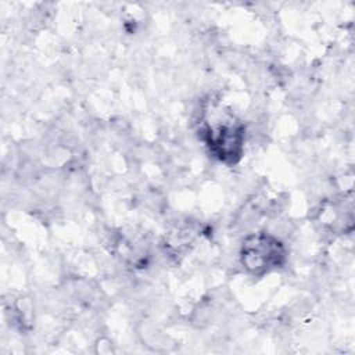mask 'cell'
Returning <instances> with one entry per match:
<instances>
[{
  "instance_id": "obj_1",
  "label": "cell",
  "mask_w": 355,
  "mask_h": 355,
  "mask_svg": "<svg viewBox=\"0 0 355 355\" xmlns=\"http://www.w3.org/2000/svg\"><path fill=\"white\" fill-rule=\"evenodd\" d=\"M243 263L252 272H262L284 259L282 244L269 236H252L243 245Z\"/></svg>"
}]
</instances>
